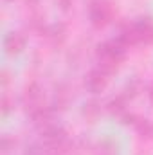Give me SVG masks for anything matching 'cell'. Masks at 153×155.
I'll return each instance as SVG.
<instances>
[{"mask_svg": "<svg viewBox=\"0 0 153 155\" xmlns=\"http://www.w3.org/2000/svg\"><path fill=\"white\" fill-rule=\"evenodd\" d=\"M4 47H5V52L7 54H18V52H22L24 51V47H25V36L22 35V33H9V35H5V38H4Z\"/></svg>", "mask_w": 153, "mask_h": 155, "instance_id": "5b68a950", "label": "cell"}, {"mask_svg": "<svg viewBox=\"0 0 153 155\" xmlns=\"http://www.w3.org/2000/svg\"><path fill=\"white\" fill-rule=\"evenodd\" d=\"M110 110L115 114H122L124 112V97L122 96H117L115 99L110 101Z\"/></svg>", "mask_w": 153, "mask_h": 155, "instance_id": "52a82bcc", "label": "cell"}, {"mask_svg": "<svg viewBox=\"0 0 153 155\" xmlns=\"http://www.w3.org/2000/svg\"><path fill=\"white\" fill-rule=\"evenodd\" d=\"M126 47L119 40H110L105 43H99L96 49V58H97V67L103 69L106 74H112L119 69L121 61L124 60Z\"/></svg>", "mask_w": 153, "mask_h": 155, "instance_id": "7a4b0ae2", "label": "cell"}, {"mask_svg": "<svg viewBox=\"0 0 153 155\" xmlns=\"http://www.w3.org/2000/svg\"><path fill=\"white\" fill-rule=\"evenodd\" d=\"M148 96H150V101L153 103V85L150 87V92H148Z\"/></svg>", "mask_w": 153, "mask_h": 155, "instance_id": "9c48e42d", "label": "cell"}, {"mask_svg": "<svg viewBox=\"0 0 153 155\" xmlns=\"http://www.w3.org/2000/svg\"><path fill=\"white\" fill-rule=\"evenodd\" d=\"M5 2H11V0H5Z\"/></svg>", "mask_w": 153, "mask_h": 155, "instance_id": "30bf717a", "label": "cell"}, {"mask_svg": "<svg viewBox=\"0 0 153 155\" xmlns=\"http://www.w3.org/2000/svg\"><path fill=\"white\" fill-rule=\"evenodd\" d=\"M58 4L61 5V9H63V11H67V9H70V5H72V0H58Z\"/></svg>", "mask_w": 153, "mask_h": 155, "instance_id": "ba28073f", "label": "cell"}, {"mask_svg": "<svg viewBox=\"0 0 153 155\" xmlns=\"http://www.w3.org/2000/svg\"><path fill=\"white\" fill-rule=\"evenodd\" d=\"M86 9L94 27H105L114 18V7L108 0H88Z\"/></svg>", "mask_w": 153, "mask_h": 155, "instance_id": "3957f363", "label": "cell"}, {"mask_svg": "<svg viewBox=\"0 0 153 155\" xmlns=\"http://www.w3.org/2000/svg\"><path fill=\"white\" fill-rule=\"evenodd\" d=\"M117 40L128 49L133 45H148L153 41V20L151 18H137L132 24H126L121 27Z\"/></svg>", "mask_w": 153, "mask_h": 155, "instance_id": "6da1fadb", "label": "cell"}, {"mask_svg": "<svg viewBox=\"0 0 153 155\" xmlns=\"http://www.w3.org/2000/svg\"><path fill=\"white\" fill-rule=\"evenodd\" d=\"M133 126L137 128V132H139L141 135H146V137L153 135V123L150 119H139V117H137V121H135Z\"/></svg>", "mask_w": 153, "mask_h": 155, "instance_id": "8992f818", "label": "cell"}, {"mask_svg": "<svg viewBox=\"0 0 153 155\" xmlns=\"http://www.w3.org/2000/svg\"><path fill=\"white\" fill-rule=\"evenodd\" d=\"M108 76H110V74H106V72H105L103 69H99V67L88 71L86 76H85V88H86L90 94H99V92H103V90L106 88V85H108Z\"/></svg>", "mask_w": 153, "mask_h": 155, "instance_id": "277c9868", "label": "cell"}]
</instances>
